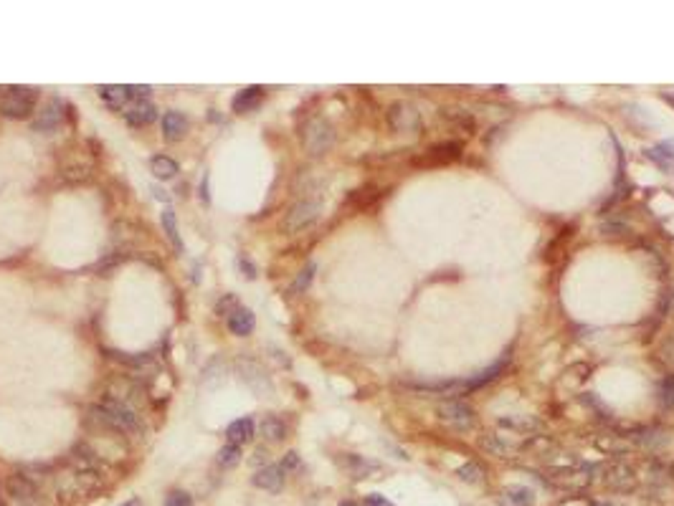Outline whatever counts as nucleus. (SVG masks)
Wrapping results in <instances>:
<instances>
[{"mask_svg": "<svg viewBox=\"0 0 674 506\" xmlns=\"http://www.w3.org/2000/svg\"><path fill=\"white\" fill-rule=\"evenodd\" d=\"M91 418L96 423H102V426L112 428V431H117V433H130V435L142 433L140 415L125 400H119V397H112V395L102 397L99 405L91 408Z\"/></svg>", "mask_w": 674, "mask_h": 506, "instance_id": "nucleus-1", "label": "nucleus"}, {"mask_svg": "<svg viewBox=\"0 0 674 506\" xmlns=\"http://www.w3.org/2000/svg\"><path fill=\"white\" fill-rule=\"evenodd\" d=\"M38 91L30 87H10L0 96V114L10 119H26L36 109Z\"/></svg>", "mask_w": 674, "mask_h": 506, "instance_id": "nucleus-2", "label": "nucleus"}, {"mask_svg": "<svg viewBox=\"0 0 674 506\" xmlns=\"http://www.w3.org/2000/svg\"><path fill=\"white\" fill-rule=\"evenodd\" d=\"M302 142H304V147H307V152H310V154H325L335 142L332 125H330L327 119H322V117L310 119V122L304 125Z\"/></svg>", "mask_w": 674, "mask_h": 506, "instance_id": "nucleus-3", "label": "nucleus"}, {"mask_svg": "<svg viewBox=\"0 0 674 506\" xmlns=\"http://www.w3.org/2000/svg\"><path fill=\"white\" fill-rule=\"evenodd\" d=\"M598 471V466H588L583 463L580 469H563V466H556V469H548L545 476H548L550 484L560 486V489H573V491H580L585 486L593 481V473Z\"/></svg>", "mask_w": 674, "mask_h": 506, "instance_id": "nucleus-4", "label": "nucleus"}, {"mask_svg": "<svg viewBox=\"0 0 674 506\" xmlns=\"http://www.w3.org/2000/svg\"><path fill=\"white\" fill-rule=\"evenodd\" d=\"M319 213H322V203L319 200H299V203H294V206L289 208V213L284 215L279 228H282L284 233H299L302 228L314 223L319 218Z\"/></svg>", "mask_w": 674, "mask_h": 506, "instance_id": "nucleus-5", "label": "nucleus"}, {"mask_svg": "<svg viewBox=\"0 0 674 506\" xmlns=\"http://www.w3.org/2000/svg\"><path fill=\"white\" fill-rule=\"evenodd\" d=\"M388 125L398 134H416L421 129V114L411 102H393L388 107Z\"/></svg>", "mask_w": 674, "mask_h": 506, "instance_id": "nucleus-6", "label": "nucleus"}, {"mask_svg": "<svg viewBox=\"0 0 674 506\" xmlns=\"http://www.w3.org/2000/svg\"><path fill=\"white\" fill-rule=\"evenodd\" d=\"M438 420H444L446 426L452 428H472L477 423L475 410L469 408L467 403H459V400H446L436 408Z\"/></svg>", "mask_w": 674, "mask_h": 506, "instance_id": "nucleus-7", "label": "nucleus"}, {"mask_svg": "<svg viewBox=\"0 0 674 506\" xmlns=\"http://www.w3.org/2000/svg\"><path fill=\"white\" fill-rule=\"evenodd\" d=\"M601 471H603V484H606L608 489H614V491H629V489L637 486V473H634V469H629V466L621 461L608 463V466H603Z\"/></svg>", "mask_w": 674, "mask_h": 506, "instance_id": "nucleus-8", "label": "nucleus"}, {"mask_svg": "<svg viewBox=\"0 0 674 506\" xmlns=\"http://www.w3.org/2000/svg\"><path fill=\"white\" fill-rule=\"evenodd\" d=\"M6 494L8 499L18 501V504H28L36 496V484L28 476H23V473H13L6 481Z\"/></svg>", "mask_w": 674, "mask_h": 506, "instance_id": "nucleus-9", "label": "nucleus"}, {"mask_svg": "<svg viewBox=\"0 0 674 506\" xmlns=\"http://www.w3.org/2000/svg\"><path fill=\"white\" fill-rule=\"evenodd\" d=\"M461 154V145L459 142H444V145H436L426 150L421 160H416L418 165H446V162L459 160Z\"/></svg>", "mask_w": 674, "mask_h": 506, "instance_id": "nucleus-10", "label": "nucleus"}, {"mask_svg": "<svg viewBox=\"0 0 674 506\" xmlns=\"http://www.w3.org/2000/svg\"><path fill=\"white\" fill-rule=\"evenodd\" d=\"M64 102L61 99H48L46 107L38 111V119L33 122V129L36 132H53L61 122V114H64Z\"/></svg>", "mask_w": 674, "mask_h": 506, "instance_id": "nucleus-11", "label": "nucleus"}, {"mask_svg": "<svg viewBox=\"0 0 674 506\" xmlns=\"http://www.w3.org/2000/svg\"><path fill=\"white\" fill-rule=\"evenodd\" d=\"M188 127H190V122H188V117L183 114V111H165L163 114V134L168 142H178L183 140L188 134Z\"/></svg>", "mask_w": 674, "mask_h": 506, "instance_id": "nucleus-12", "label": "nucleus"}, {"mask_svg": "<svg viewBox=\"0 0 674 506\" xmlns=\"http://www.w3.org/2000/svg\"><path fill=\"white\" fill-rule=\"evenodd\" d=\"M261 102H264V89L249 87V89H241V91L231 99V109L236 111V114H249V111L256 109Z\"/></svg>", "mask_w": 674, "mask_h": 506, "instance_id": "nucleus-13", "label": "nucleus"}, {"mask_svg": "<svg viewBox=\"0 0 674 506\" xmlns=\"http://www.w3.org/2000/svg\"><path fill=\"white\" fill-rule=\"evenodd\" d=\"M102 102L109 107V109H125L127 102H132V94H130V87L127 84H104V87L96 89Z\"/></svg>", "mask_w": 674, "mask_h": 506, "instance_id": "nucleus-14", "label": "nucleus"}, {"mask_svg": "<svg viewBox=\"0 0 674 506\" xmlns=\"http://www.w3.org/2000/svg\"><path fill=\"white\" fill-rule=\"evenodd\" d=\"M125 119L132 127H145V125H150V122H155V119H157L155 104L148 102V99L132 102V107H130V109L125 111Z\"/></svg>", "mask_w": 674, "mask_h": 506, "instance_id": "nucleus-15", "label": "nucleus"}, {"mask_svg": "<svg viewBox=\"0 0 674 506\" xmlns=\"http://www.w3.org/2000/svg\"><path fill=\"white\" fill-rule=\"evenodd\" d=\"M284 484V471L282 466H264L261 471H256L254 476V486H259L264 491H279Z\"/></svg>", "mask_w": 674, "mask_h": 506, "instance_id": "nucleus-16", "label": "nucleus"}, {"mask_svg": "<svg viewBox=\"0 0 674 506\" xmlns=\"http://www.w3.org/2000/svg\"><path fill=\"white\" fill-rule=\"evenodd\" d=\"M497 504L499 506H533L535 494H533V489H527V486H512V489H504V491L497 496Z\"/></svg>", "mask_w": 674, "mask_h": 506, "instance_id": "nucleus-17", "label": "nucleus"}, {"mask_svg": "<svg viewBox=\"0 0 674 506\" xmlns=\"http://www.w3.org/2000/svg\"><path fill=\"white\" fill-rule=\"evenodd\" d=\"M254 324H256V319H254L251 309L238 307L236 311L229 316V329H231V334H236V337H246V334H251Z\"/></svg>", "mask_w": 674, "mask_h": 506, "instance_id": "nucleus-18", "label": "nucleus"}, {"mask_svg": "<svg viewBox=\"0 0 674 506\" xmlns=\"http://www.w3.org/2000/svg\"><path fill=\"white\" fill-rule=\"evenodd\" d=\"M226 438L233 446H244L254 438V420L251 418H238L226 428Z\"/></svg>", "mask_w": 674, "mask_h": 506, "instance_id": "nucleus-19", "label": "nucleus"}, {"mask_svg": "<svg viewBox=\"0 0 674 506\" xmlns=\"http://www.w3.org/2000/svg\"><path fill=\"white\" fill-rule=\"evenodd\" d=\"M150 170H152V175L157 180H170V177L178 175V162L172 160V157H168V154H155L150 160Z\"/></svg>", "mask_w": 674, "mask_h": 506, "instance_id": "nucleus-20", "label": "nucleus"}, {"mask_svg": "<svg viewBox=\"0 0 674 506\" xmlns=\"http://www.w3.org/2000/svg\"><path fill=\"white\" fill-rule=\"evenodd\" d=\"M646 157L657 162L659 168L669 170L674 165V142H662V145L646 150Z\"/></svg>", "mask_w": 674, "mask_h": 506, "instance_id": "nucleus-21", "label": "nucleus"}, {"mask_svg": "<svg viewBox=\"0 0 674 506\" xmlns=\"http://www.w3.org/2000/svg\"><path fill=\"white\" fill-rule=\"evenodd\" d=\"M340 463L350 471V476L353 478H365L371 471H375V463H368V461H363V458H357V455H345Z\"/></svg>", "mask_w": 674, "mask_h": 506, "instance_id": "nucleus-22", "label": "nucleus"}, {"mask_svg": "<svg viewBox=\"0 0 674 506\" xmlns=\"http://www.w3.org/2000/svg\"><path fill=\"white\" fill-rule=\"evenodd\" d=\"M261 435L267 440H282L287 435V426L279 418H274V415H267V418L261 420Z\"/></svg>", "mask_w": 674, "mask_h": 506, "instance_id": "nucleus-23", "label": "nucleus"}, {"mask_svg": "<svg viewBox=\"0 0 674 506\" xmlns=\"http://www.w3.org/2000/svg\"><path fill=\"white\" fill-rule=\"evenodd\" d=\"M456 476H459L464 484H481V481H484V469H481L479 463L469 461L456 471Z\"/></svg>", "mask_w": 674, "mask_h": 506, "instance_id": "nucleus-24", "label": "nucleus"}, {"mask_svg": "<svg viewBox=\"0 0 674 506\" xmlns=\"http://www.w3.org/2000/svg\"><path fill=\"white\" fill-rule=\"evenodd\" d=\"M163 226H165L168 238H170V243L175 246V251H183V241H180L178 226H175V213H172L170 208H165L163 210Z\"/></svg>", "mask_w": 674, "mask_h": 506, "instance_id": "nucleus-25", "label": "nucleus"}, {"mask_svg": "<svg viewBox=\"0 0 674 506\" xmlns=\"http://www.w3.org/2000/svg\"><path fill=\"white\" fill-rule=\"evenodd\" d=\"M241 461V446H233V443H226V446L218 451V466L223 469H231Z\"/></svg>", "mask_w": 674, "mask_h": 506, "instance_id": "nucleus-26", "label": "nucleus"}, {"mask_svg": "<svg viewBox=\"0 0 674 506\" xmlns=\"http://www.w3.org/2000/svg\"><path fill=\"white\" fill-rule=\"evenodd\" d=\"M659 400H662V405L674 408V374H667V377L659 382Z\"/></svg>", "mask_w": 674, "mask_h": 506, "instance_id": "nucleus-27", "label": "nucleus"}, {"mask_svg": "<svg viewBox=\"0 0 674 506\" xmlns=\"http://www.w3.org/2000/svg\"><path fill=\"white\" fill-rule=\"evenodd\" d=\"M165 506H193V496L186 491H170L165 499Z\"/></svg>", "mask_w": 674, "mask_h": 506, "instance_id": "nucleus-28", "label": "nucleus"}, {"mask_svg": "<svg viewBox=\"0 0 674 506\" xmlns=\"http://www.w3.org/2000/svg\"><path fill=\"white\" fill-rule=\"evenodd\" d=\"M312 273H314V266L310 264V266H307V269H304L302 273H299V276H296V281H294V284H292V291H304V289L310 287Z\"/></svg>", "mask_w": 674, "mask_h": 506, "instance_id": "nucleus-29", "label": "nucleus"}, {"mask_svg": "<svg viewBox=\"0 0 674 506\" xmlns=\"http://www.w3.org/2000/svg\"><path fill=\"white\" fill-rule=\"evenodd\" d=\"M236 309H238V301H236V296H233V293H229V296H223V299L221 301H218V307H215V311H218V314H233V311H236Z\"/></svg>", "mask_w": 674, "mask_h": 506, "instance_id": "nucleus-30", "label": "nucleus"}, {"mask_svg": "<svg viewBox=\"0 0 674 506\" xmlns=\"http://www.w3.org/2000/svg\"><path fill=\"white\" fill-rule=\"evenodd\" d=\"M299 469V458H296V453H287L282 461V471H294Z\"/></svg>", "mask_w": 674, "mask_h": 506, "instance_id": "nucleus-31", "label": "nucleus"}, {"mask_svg": "<svg viewBox=\"0 0 674 506\" xmlns=\"http://www.w3.org/2000/svg\"><path fill=\"white\" fill-rule=\"evenodd\" d=\"M365 506H393V504L385 499V496H380V494H371V496L365 499Z\"/></svg>", "mask_w": 674, "mask_h": 506, "instance_id": "nucleus-32", "label": "nucleus"}, {"mask_svg": "<svg viewBox=\"0 0 674 506\" xmlns=\"http://www.w3.org/2000/svg\"><path fill=\"white\" fill-rule=\"evenodd\" d=\"M259 461H267V451H256V458H254V463H259Z\"/></svg>", "mask_w": 674, "mask_h": 506, "instance_id": "nucleus-33", "label": "nucleus"}, {"mask_svg": "<svg viewBox=\"0 0 674 506\" xmlns=\"http://www.w3.org/2000/svg\"><path fill=\"white\" fill-rule=\"evenodd\" d=\"M662 96H664V102L672 104V107H674V91H664V94H662Z\"/></svg>", "mask_w": 674, "mask_h": 506, "instance_id": "nucleus-34", "label": "nucleus"}, {"mask_svg": "<svg viewBox=\"0 0 674 506\" xmlns=\"http://www.w3.org/2000/svg\"><path fill=\"white\" fill-rule=\"evenodd\" d=\"M122 506H142V501L140 499H130V501H125Z\"/></svg>", "mask_w": 674, "mask_h": 506, "instance_id": "nucleus-35", "label": "nucleus"}, {"mask_svg": "<svg viewBox=\"0 0 674 506\" xmlns=\"http://www.w3.org/2000/svg\"><path fill=\"white\" fill-rule=\"evenodd\" d=\"M340 506H357V504H353V501H342Z\"/></svg>", "mask_w": 674, "mask_h": 506, "instance_id": "nucleus-36", "label": "nucleus"}, {"mask_svg": "<svg viewBox=\"0 0 674 506\" xmlns=\"http://www.w3.org/2000/svg\"><path fill=\"white\" fill-rule=\"evenodd\" d=\"M596 506H614V504H596Z\"/></svg>", "mask_w": 674, "mask_h": 506, "instance_id": "nucleus-37", "label": "nucleus"}]
</instances>
